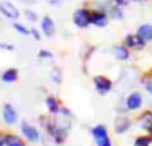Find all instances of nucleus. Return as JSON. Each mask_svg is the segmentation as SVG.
<instances>
[{
	"label": "nucleus",
	"instance_id": "14",
	"mask_svg": "<svg viewBox=\"0 0 152 146\" xmlns=\"http://www.w3.org/2000/svg\"><path fill=\"white\" fill-rule=\"evenodd\" d=\"M4 146H25L24 140L15 134H7L4 139Z\"/></svg>",
	"mask_w": 152,
	"mask_h": 146
},
{
	"label": "nucleus",
	"instance_id": "6",
	"mask_svg": "<svg viewBox=\"0 0 152 146\" xmlns=\"http://www.w3.org/2000/svg\"><path fill=\"white\" fill-rule=\"evenodd\" d=\"M130 120L129 118H126V117H121V118H117L115 120V124H114V130H115V133L117 134H123V133H126L127 130H129V127H130Z\"/></svg>",
	"mask_w": 152,
	"mask_h": 146
},
{
	"label": "nucleus",
	"instance_id": "10",
	"mask_svg": "<svg viewBox=\"0 0 152 146\" xmlns=\"http://www.w3.org/2000/svg\"><path fill=\"white\" fill-rule=\"evenodd\" d=\"M142 106V96L139 93H132L127 97V108L129 109H139Z\"/></svg>",
	"mask_w": 152,
	"mask_h": 146
},
{
	"label": "nucleus",
	"instance_id": "7",
	"mask_svg": "<svg viewBox=\"0 0 152 146\" xmlns=\"http://www.w3.org/2000/svg\"><path fill=\"white\" fill-rule=\"evenodd\" d=\"M90 22L96 27H105L108 24V16L103 12H92L90 13Z\"/></svg>",
	"mask_w": 152,
	"mask_h": 146
},
{
	"label": "nucleus",
	"instance_id": "29",
	"mask_svg": "<svg viewBox=\"0 0 152 146\" xmlns=\"http://www.w3.org/2000/svg\"><path fill=\"white\" fill-rule=\"evenodd\" d=\"M148 90H149V92H152V81L148 84Z\"/></svg>",
	"mask_w": 152,
	"mask_h": 146
},
{
	"label": "nucleus",
	"instance_id": "15",
	"mask_svg": "<svg viewBox=\"0 0 152 146\" xmlns=\"http://www.w3.org/2000/svg\"><path fill=\"white\" fill-rule=\"evenodd\" d=\"M140 126L146 130L152 131V112H145L140 117Z\"/></svg>",
	"mask_w": 152,
	"mask_h": 146
},
{
	"label": "nucleus",
	"instance_id": "13",
	"mask_svg": "<svg viewBox=\"0 0 152 146\" xmlns=\"http://www.w3.org/2000/svg\"><path fill=\"white\" fill-rule=\"evenodd\" d=\"M42 28H43V33H45L48 37L53 36V33H55V24H53V21H52L49 16H45V18H43V21H42Z\"/></svg>",
	"mask_w": 152,
	"mask_h": 146
},
{
	"label": "nucleus",
	"instance_id": "16",
	"mask_svg": "<svg viewBox=\"0 0 152 146\" xmlns=\"http://www.w3.org/2000/svg\"><path fill=\"white\" fill-rule=\"evenodd\" d=\"M1 78H3V81H6V83H12V81H15V80L18 78V71H16V69H7V71L1 75Z\"/></svg>",
	"mask_w": 152,
	"mask_h": 146
},
{
	"label": "nucleus",
	"instance_id": "30",
	"mask_svg": "<svg viewBox=\"0 0 152 146\" xmlns=\"http://www.w3.org/2000/svg\"><path fill=\"white\" fill-rule=\"evenodd\" d=\"M22 1H27V3H34V0H22Z\"/></svg>",
	"mask_w": 152,
	"mask_h": 146
},
{
	"label": "nucleus",
	"instance_id": "24",
	"mask_svg": "<svg viewBox=\"0 0 152 146\" xmlns=\"http://www.w3.org/2000/svg\"><path fill=\"white\" fill-rule=\"evenodd\" d=\"M31 34L34 36V39H36V40H40V34H39V31H37L36 28H33V30H31Z\"/></svg>",
	"mask_w": 152,
	"mask_h": 146
},
{
	"label": "nucleus",
	"instance_id": "9",
	"mask_svg": "<svg viewBox=\"0 0 152 146\" xmlns=\"http://www.w3.org/2000/svg\"><path fill=\"white\" fill-rule=\"evenodd\" d=\"M137 36H139L143 42H151L152 40V25L151 24L140 25L139 30H137Z\"/></svg>",
	"mask_w": 152,
	"mask_h": 146
},
{
	"label": "nucleus",
	"instance_id": "8",
	"mask_svg": "<svg viewBox=\"0 0 152 146\" xmlns=\"http://www.w3.org/2000/svg\"><path fill=\"white\" fill-rule=\"evenodd\" d=\"M49 133L55 137V140H56L58 143L64 142L65 137H66V131H65L64 128H61V127H56L55 124H50V126H49Z\"/></svg>",
	"mask_w": 152,
	"mask_h": 146
},
{
	"label": "nucleus",
	"instance_id": "18",
	"mask_svg": "<svg viewBox=\"0 0 152 146\" xmlns=\"http://www.w3.org/2000/svg\"><path fill=\"white\" fill-rule=\"evenodd\" d=\"M46 105H48V108H49V111H50L52 114H56V112H59V106H58V102L55 100V97L49 96L46 99Z\"/></svg>",
	"mask_w": 152,
	"mask_h": 146
},
{
	"label": "nucleus",
	"instance_id": "23",
	"mask_svg": "<svg viewBox=\"0 0 152 146\" xmlns=\"http://www.w3.org/2000/svg\"><path fill=\"white\" fill-rule=\"evenodd\" d=\"M40 58H52L50 52H46V50H42L40 52Z\"/></svg>",
	"mask_w": 152,
	"mask_h": 146
},
{
	"label": "nucleus",
	"instance_id": "21",
	"mask_svg": "<svg viewBox=\"0 0 152 146\" xmlns=\"http://www.w3.org/2000/svg\"><path fill=\"white\" fill-rule=\"evenodd\" d=\"M25 15H27V18H28L30 21H33V22H34V21H37V16H36V13H34V12L27 10V12H25Z\"/></svg>",
	"mask_w": 152,
	"mask_h": 146
},
{
	"label": "nucleus",
	"instance_id": "26",
	"mask_svg": "<svg viewBox=\"0 0 152 146\" xmlns=\"http://www.w3.org/2000/svg\"><path fill=\"white\" fill-rule=\"evenodd\" d=\"M0 47L1 49H7V50H13V46H10V45H0Z\"/></svg>",
	"mask_w": 152,
	"mask_h": 146
},
{
	"label": "nucleus",
	"instance_id": "5",
	"mask_svg": "<svg viewBox=\"0 0 152 146\" xmlns=\"http://www.w3.org/2000/svg\"><path fill=\"white\" fill-rule=\"evenodd\" d=\"M22 133H24V136H25L28 140H31V142H36V140L40 139V133L37 131V128H34L33 126H30V124H27V123L22 124Z\"/></svg>",
	"mask_w": 152,
	"mask_h": 146
},
{
	"label": "nucleus",
	"instance_id": "27",
	"mask_svg": "<svg viewBox=\"0 0 152 146\" xmlns=\"http://www.w3.org/2000/svg\"><path fill=\"white\" fill-rule=\"evenodd\" d=\"M4 139H6V136H3V134L0 133V146L4 145Z\"/></svg>",
	"mask_w": 152,
	"mask_h": 146
},
{
	"label": "nucleus",
	"instance_id": "25",
	"mask_svg": "<svg viewBox=\"0 0 152 146\" xmlns=\"http://www.w3.org/2000/svg\"><path fill=\"white\" fill-rule=\"evenodd\" d=\"M115 3H117V6L120 7V6H126V4H127V0H115Z\"/></svg>",
	"mask_w": 152,
	"mask_h": 146
},
{
	"label": "nucleus",
	"instance_id": "20",
	"mask_svg": "<svg viewBox=\"0 0 152 146\" xmlns=\"http://www.w3.org/2000/svg\"><path fill=\"white\" fill-rule=\"evenodd\" d=\"M13 28L18 31V33H21V34H24V36H28V30L24 27V25H21V24H13Z\"/></svg>",
	"mask_w": 152,
	"mask_h": 146
},
{
	"label": "nucleus",
	"instance_id": "17",
	"mask_svg": "<svg viewBox=\"0 0 152 146\" xmlns=\"http://www.w3.org/2000/svg\"><path fill=\"white\" fill-rule=\"evenodd\" d=\"M115 56H117L118 59H121V61H126V59H129L130 53H129L127 47H124V46H117V47H115Z\"/></svg>",
	"mask_w": 152,
	"mask_h": 146
},
{
	"label": "nucleus",
	"instance_id": "19",
	"mask_svg": "<svg viewBox=\"0 0 152 146\" xmlns=\"http://www.w3.org/2000/svg\"><path fill=\"white\" fill-rule=\"evenodd\" d=\"M149 143H151L149 137H145V136H142V137H137V139H136L134 146H149Z\"/></svg>",
	"mask_w": 152,
	"mask_h": 146
},
{
	"label": "nucleus",
	"instance_id": "28",
	"mask_svg": "<svg viewBox=\"0 0 152 146\" xmlns=\"http://www.w3.org/2000/svg\"><path fill=\"white\" fill-rule=\"evenodd\" d=\"M48 1H49V3H50V4H55V6H56V4H59V3H61V0H48Z\"/></svg>",
	"mask_w": 152,
	"mask_h": 146
},
{
	"label": "nucleus",
	"instance_id": "22",
	"mask_svg": "<svg viewBox=\"0 0 152 146\" xmlns=\"http://www.w3.org/2000/svg\"><path fill=\"white\" fill-rule=\"evenodd\" d=\"M112 13H114V18H123V13H121V10L120 9H112Z\"/></svg>",
	"mask_w": 152,
	"mask_h": 146
},
{
	"label": "nucleus",
	"instance_id": "12",
	"mask_svg": "<svg viewBox=\"0 0 152 146\" xmlns=\"http://www.w3.org/2000/svg\"><path fill=\"white\" fill-rule=\"evenodd\" d=\"M3 117H4V121L7 124H13L16 121V112L15 109L12 108V105H6L4 109H3Z\"/></svg>",
	"mask_w": 152,
	"mask_h": 146
},
{
	"label": "nucleus",
	"instance_id": "4",
	"mask_svg": "<svg viewBox=\"0 0 152 146\" xmlns=\"http://www.w3.org/2000/svg\"><path fill=\"white\" fill-rule=\"evenodd\" d=\"M95 87H96V90L99 92V93H108L111 89H112V83H111V80H108L106 77H95Z\"/></svg>",
	"mask_w": 152,
	"mask_h": 146
},
{
	"label": "nucleus",
	"instance_id": "3",
	"mask_svg": "<svg viewBox=\"0 0 152 146\" xmlns=\"http://www.w3.org/2000/svg\"><path fill=\"white\" fill-rule=\"evenodd\" d=\"M0 12L10 19H16L19 16V10L10 3V1H0Z\"/></svg>",
	"mask_w": 152,
	"mask_h": 146
},
{
	"label": "nucleus",
	"instance_id": "11",
	"mask_svg": "<svg viewBox=\"0 0 152 146\" xmlns=\"http://www.w3.org/2000/svg\"><path fill=\"white\" fill-rule=\"evenodd\" d=\"M126 46L133 49H142L145 46V42L139 36H127L126 37Z\"/></svg>",
	"mask_w": 152,
	"mask_h": 146
},
{
	"label": "nucleus",
	"instance_id": "2",
	"mask_svg": "<svg viewBox=\"0 0 152 146\" xmlns=\"http://www.w3.org/2000/svg\"><path fill=\"white\" fill-rule=\"evenodd\" d=\"M72 19H74V24L78 28H86L90 24V12L87 9H78V10L74 12Z\"/></svg>",
	"mask_w": 152,
	"mask_h": 146
},
{
	"label": "nucleus",
	"instance_id": "1",
	"mask_svg": "<svg viewBox=\"0 0 152 146\" xmlns=\"http://www.w3.org/2000/svg\"><path fill=\"white\" fill-rule=\"evenodd\" d=\"M92 134L96 140V145L98 146H112L111 145V140L108 137V133H106V128L103 126H96L92 128Z\"/></svg>",
	"mask_w": 152,
	"mask_h": 146
}]
</instances>
